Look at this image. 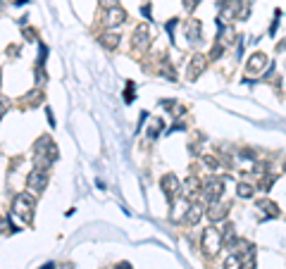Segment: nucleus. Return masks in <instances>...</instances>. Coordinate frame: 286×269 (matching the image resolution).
Wrapping results in <instances>:
<instances>
[{
	"label": "nucleus",
	"mask_w": 286,
	"mask_h": 269,
	"mask_svg": "<svg viewBox=\"0 0 286 269\" xmlns=\"http://www.w3.org/2000/svg\"><path fill=\"white\" fill-rule=\"evenodd\" d=\"M33 153H36V164H38V167H48L50 162L57 160V148L50 138H41V141L36 143Z\"/></svg>",
	"instance_id": "obj_1"
},
{
	"label": "nucleus",
	"mask_w": 286,
	"mask_h": 269,
	"mask_svg": "<svg viewBox=\"0 0 286 269\" xmlns=\"http://www.w3.org/2000/svg\"><path fill=\"white\" fill-rule=\"evenodd\" d=\"M12 215L17 217V219H22V222H31V217H33V198L29 193H19L15 198Z\"/></svg>",
	"instance_id": "obj_2"
},
{
	"label": "nucleus",
	"mask_w": 286,
	"mask_h": 269,
	"mask_svg": "<svg viewBox=\"0 0 286 269\" xmlns=\"http://www.w3.org/2000/svg\"><path fill=\"white\" fill-rule=\"evenodd\" d=\"M46 186H48V169H46V167L31 169L27 176V189L31 190V193H41Z\"/></svg>",
	"instance_id": "obj_3"
},
{
	"label": "nucleus",
	"mask_w": 286,
	"mask_h": 269,
	"mask_svg": "<svg viewBox=\"0 0 286 269\" xmlns=\"http://www.w3.org/2000/svg\"><path fill=\"white\" fill-rule=\"evenodd\" d=\"M200 245H203V250H205L207 255L217 253V250H220V245H222V231H217L215 226L205 229V231H203V236H200Z\"/></svg>",
	"instance_id": "obj_4"
},
{
	"label": "nucleus",
	"mask_w": 286,
	"mask_h": 269,
	"mask_svg": "<svg viewBox=\"0 0 286 269\" xmlns=\"http://www.w3.org/2000/svg\"><path fill=\"white\" fill-rule=\"evenodd\" d=\"M160 186H162V190H165L170 198H174V195L181 190V181H179V176H176V174H165V176H162V181H160Z\"/></svg>",
	"instance_id": "obj_5"
},
{
	"label": "nucleus",
	"mask_w": 286,
	"mask_h": 269,
	"mask_svg": "<svg viewBox=\"0 0 286 269\" xmlns=\"http://www.w3.org/2000/svg\"><path fill=\"white\" fill-rule=\"evenodd\" d=\"M203 190H205V195L210 198V203H215V200H220V195H222V190H224V181L215 176V179H210V181L205 184Z\"/></svg>",
	"instance_id": "obj_6"
},
{
	"label": "nucleus",
	"mask_w": 286,
	"mask_h": 269,
	"mask_svg": "<svg viewBox=\"0 0 286 269\" xmlns=\"http://www.w3.org/2000/svg\"><path fill=\"white\" fill-rule=\"evenodd\" d=\"M124 19H127V12H124L122 7H112V10L105 12V27H110V29L119 27Z\"/></svg>",
	"instance_id": "obj_7"
},
{
	"label": "nucleus",
	"mask_w": 286,
	"mask_h": 269,
	"mask_svg": "<svg viewBox=\"0 0 286 269\" xmlns=\"http://www.w3.org/2000/svg\"><path fill=\"white\" fill-rule=\"evenodd\" d=\"M207 217L212 219V222H220V219H224L227 217V205L224 203H220V200H215V203H210L207 205Z\"/></svg>",
	"instance_id": "obj_8"
},
{
	"label": "nucleus",
	"mask_w": 286,
	"mask_h": 269,
	"mask_svg": "<svg viewBox=\"0 0 286 269\" xmlns=\"http://www.w3.org/2000/svg\"><path fill=\"white\" fill-rule=\"evenodd\" d=\"M205 64H207V57H205V55H193V60H191V67H189V79H191V81L196 79L200 72L205 69Z\"/></svg>",
	"instance_id": "obj_9"
},
{
	"label": "nucleus",
	"mask_w": 286,
	"mask_h": 269,
	"mask_svg": "<svg viewBox=\"0 0 286 269\" xmlns=\"http://www.w3.org/2000/svg\"><path fill=\"white\" fill-rule=\"evenodd\" d=\"M265 67H267V57H265V55L262 53L251 55V60H248V72H251V74H255V72L260 74Z\"/></svg>",
	"instance_id": "obj_10"
},
{
	"label": "nucleus",
	"mask_w": 286,
	"mask_h": 269,
	"mask_svg": "<svg viewBox=\"0 0 286 269\" xmlns=\"http://www.w3.org/2000/svg\"><path fill=\"white\" fill-rule=\"evenodd\" d=\"M181 190H184V195H189V198L198 195L200 193V179L198 176H189V179L181 184Z\"/></svg>",
	"instance_id": "obj_11"
},
{
	"label": "nucleus",
	"mask_w": 286,
	"mask_h": 269,
	"mask_svg": "<svg viewBox=\"0 0 286 269\" xmlns=\"http://www.w3.org/2000/svg\"><path fill=\"white\" fill-rule=\"evenodd\" d=\"M148 38H150V36H148V27H139L136 29V33H134V48H136V50H145V48H148Z\"/></svg>",
	"instance_id": "obj_12"
},
{
	"label": "nucleus",
	"mask_w": 286,
	"mask_h": 269,
	"mask_svg": "<svg viewBox=\"0 0 286 269\" xmlns=\"http://www.w3.org/2000/svg\"><path fill=\"white\" fill-rule=\"evenodd\" d=\"M205 210H207V207H205V205H200V203L191 205V207H189V215L184 217V219H186V224H198V219L203 217V212H205Z\"/></svg>",
	"instance_id": "obj_13"
},
{
	"label": "nucleus",
	"mask_w": 286,
	"mask_h": 269,
	"mask_svg": "<svg viewBox=\"0 0 286 269\" xmlns=\"http://www.w3.org/2000/svg\"><path fill=\"white\" fill-rule=\"evenodd\" d=\"M200 31H203V24H200L198 19H189V24H186V38L189 41H198Z\"/></svg>",
	"instance_id": "obj_14"
},
{
	"label": "nucleus",
	"mask_w": 286,
	"mask_h": 269,
	"mask_svg": "<svg viewBox=\"0 0 286 269\" xmlns=\"http://www.w3.org/2000/svg\"><path fill=\"white\" fill-rule=\"evenodd\" d=\"M257 210H262L265 217H277L279 215V207H277L272 200H257Z\"/></svg>",
	"instance_id": "obj_15"
},
{
	"label": "nucleus",
	"mask_w": 286,
	"mask_h": 269,
	"mask_svg": "<svg viewBox=\"0 0 286 269\" xmlns=\"http://www.w3.org/2000/svg\"><path fill=\"white\" fill-rule=\"evenodd\" d=\"M189 207H191L189 203H179V200H176V203L172 205V219H174V222H179L181 217H186V212H189Z\"/></svg>",
	"instance_id": "obj_16"
},
{
	"label": "nucleus",
	"mask_w": 286,
	"mask_h": 269,
	"mask_svg": "<svg viewBox=\"0 0 286 269\" xmlns=\"http://www.w3.org/2000/svg\"><path fill=\"white\" fill-rule=\"evenodd\" d=\"M100 43H103V46H105L108 50H114V48L119 46V36H117V33H103Z\"/></svg>",
	"instance_id": "obj_17"
},
{
	"label": "nucleus",
	"mask_w": 286,
	"mask_h": 269,
	"mask_svg": "<svg viewBox=\"0 0 286 269\" xmlns=\"http://www.w3.org/2000/svg\"><path fill=\"white\" fill-rule=\"evenodd\" d=\"M241 269H255V253L253 248L248 253H243V262H241Z\"/></svg>",
	"instance_id": "obj_18"
},
{
	"label": "nucleus",
	"mask_w": 286,
	"mask_h": 269,
	"mask_svg": "<svg viewBox=\"0 0 286 269\" xmlns=\"http://www.w3.org/2000/svg\"><path fill=\"white\" fill-rule=\"evenodd\" d=\"M27 103H29V105H31V108H36V105H41V103H43V93H41L38 88H36V91H31V93H29V95H27Z\"/></svg>",
	"instance_id": "obj_19"
},
{
	"label": "nucleus",
	"mask_w": 286,
	"mask_h": 269,
	"mask_svg": "<svg viewBox=\"0 0 286 269\" xmlns=\"http://www.w3.org/2000/svg\"><path fill=\"white\" fill-rule=\"evenodd\" d=\"M224 269H241V257L238 255H229L224 260Z\"/></svg>",
	"instance_id": "obj_20"
},
{
	"label": "nucleus",
	"mask_w": 286,
	"mask_h": 269,
	"mask_svg": "<svg viewBox=\"0 0 286 269\" xmlns=\"http://www.w3.org/2000/svg\"><path fill=\"white\" fill-rule=\"evenodd\" d=\"M236 193H238L241 198H251V195H253V186H251V184H238V186H236Z\"/></svg>",
	"instance_id": "obj_21"
},
{
	"label": "nucleus",
	"mask_w": 286,
	"mask_h": 269,
	"mask_svg": "<svg viewBox=\"0 0 286 269\" xmlns=\"http://www.w3.org/2000/svg\"><path fill=\"white\" fill-rule=\"evenodd\" d=\"M7 231H12V224L5 215H0V234H7Z\"/></svg>",
	"instance_id": "obj_22"
},
{
	"label": "nucleus",
	"mask_w": 286,
	"mask_h": 269,
	"mask_svg": "<svg viewBox=\"0 0 286 269\" xmlns=\"http://www.w3.org/2000/svg\"><path fill=\"white\" fill-rule=\"evenodd\" d=\"M222 241H227V243L234 241V226H231V224L224 226V231H222Z\"/></svg>",
	"instance_id": "obj_23"
},
{
	"label": "nucleus",
	"mask_w": 286,
	"mask_h": 269,
	"mask_svg": "<svg viewBox=\"0 0 286 269\" xmlns=\"http://www.w3.org/2000/svg\"><path fill=\"white\" fill-rule=\"evenodd\" d=\"M160 129H162V119H158V122H155V124L150 127V131H148V136H150V138H155V136H158V131H160Z\"/></svg>",
	"instance_id": "obj_24"
},
{
	"label": "nucleus",
	"mask_w": 286,
	"mask_h": 269,
	"mask_svg": "<svg viewBox=\"0 0 286 269\" xmlns=\"http://www.w3.org/2000/svg\"><path fill=\"white\" fill-rule=\"evenodd\" d=\"M124 100H127V103L134 100V83H131V81H129V86H127V98H124Z\"/></svg>",
	"instance_id": "obj_25"
},
{
	"label": "nucleus",
	"mask_w": 286,
	"mask_h": 269,
	"mask_svg": "<svg viewBox=\"0 0 286 269\" xmlns=\"http://www.w3.org/2000/svg\"><path fill=\"white\" fill-rule=\"evenodd\" d=\"M100 5L108 7V10H112V7H117V0H100Z\"/></svg>",
	"instance_id": "obj_26"
},
{
	"label": "nucleus",
	"mask_w": 286,
	"mask_h": 269,
	"mask_svg": "<svg viewBox=\"0 0 286 269\" xmlns=\"http://www.w3.org/2000/svg\"><path fill=\"white\" fill-rule=\"evenodd\" d=\"M196 5H198V0H184V7H186L189 12H191V10H193Z\"/></svg>",
	"instance_id": "obj_27"
},
{
	"label": "nucleus",
	"mask_w": 286,
	"mask_h": 269,
	"mask_svg": "<svg viewBox=\"0 0 286 269\" xmlns=\"http://www.w3.org/2000/svg\"><path fill=\"white\" fill-rule=\"evenodd\" d=\"M24 36H27V38H33V36H36V33H33V31H31V29H24Z\"/></svg>",
	"instance_id": "obj_28"
},
{
	"label": "nucleus",
	"mask_w": 286,
	"mask_h": 269,
	"mask_svg": "<svg viewBox=\"0 0 286 269\" xmlns=\"http://www.w3.org/2000/svg\"><path fill=\"white\" fill-rule=\"evenodd\" d=\"M117 269H131V265L129 262H122V265H117Z\"/></svg>",
	"instance_id": "obj_29"
},
{
	"label": "nucleus",
	"mask_w": 286,
	"mask_h": 269,
	"mask_svg": "<svg viewBox=\"0 0 286 269\" xmlns=\"http://www.w3.org/2000/svg\"><path fill=\"white\" fill-rule=\"evenodd\" d=\"M41 269H55V265H46V267H41Z\"/></svg>",
	"instance_id": "obj_30"
}]
</instances>
